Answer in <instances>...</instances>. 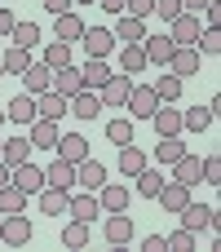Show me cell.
Instances as JSON below:
<instances>
[{"instance_id": "56", "label": "cell", "mask_w": 221, "mask_h": 252, "mask_svg": "<svg viewBox=\"0 0 221 252\" xmlns=\"http://www.w3.org/2000/svg\"><path fill=\"white\" fill-rule=\"evenodd\" d=\"M0 80H4V66H0Z\"/></svg>"}, {"instance_id": "44", "label": "cell", "mask_w": 221, "mask_h": 252, "mask_svg": "<svg viewBox=\"0 0 221 252\" xmlns=\"http://www.w3.org/2000/svg\"><path fill=\"white\" fill-rule=\"evenodd\" d=\"M199 173H204L208 186H221V155H204L199 159Z\"/></svg>"}, {"instance_id": "14", "label": "cell", "mask_w": 221, "mask_h": 252, "mask_svg": "<svg viewBox=\"0 0 221 252\" xmlns=\"http://www.w3.org/2000/svg\"><path fill=\"white\" fill-rule=\"evenodd\" d=\"M164 71H173V75H182V80H186V75H195V71H199V49H195V44H177Z\"/></svg>"}, {"instance_id": "11", "label": "cell", "mask_w": 221, "mask_h": 252, "mask_svg": "<svg viewBox=\"0 0 221 252\" xmlns=\"http://www.w3.org/2000/svg\"><path fill=\"white\" fill-rule=\"evenodd\" d=\"M155 204H159L168 217H177V213L190 204V186H182V182H164V186H159V195H155Z\"/></svg>"}, {"instance_id": "55", "label": "cell", "mask_w": 221, "mask_h": 252, "mask_svg": "<svg viewBox=\"0 0 221 252\" xmlns=\"http://www.w3.org/2000/svg\"><path fill=\"white\" fill-rule=\"evenodd\" d=\"M75 4H93V0H75Z\"/></svg>"}, {"instance_id": "54", "label": "cell", "mask_w": 221, "mask_h": 252, "mask_svg": "<svg viewBox=\"0 0 221 252\" xmlns=\"http://www.w3.org/2000/svg\"><path fill=\"white\" fill-rule=\"evenodd\" d=\"M0 124H4V106H0Z\"/></svg>"}, {"instance_id": "46", "label": "cell", "mask_w": 221, "mask_h": 252, "mask_svg": "<svg viewBox=\"0 0 221 252\" xmlns=\"http://www.w3.org/2000/svg\"><path fill=\"white\" fill-rule=\"evenodd\" d=\"M155 13H159L164 22H173V18L182 13V0H155Z\"/></svg>"}, {"instance_id": "33", "label": "cell", "mask_w": 221, "mask_h": 252, "mask_svg": "<svg viewBox=\"0 0 221 252\" xmlns=\"http://www.w3.org/2000/svg\"><path fill=\"white\" fill-rule=\"evenodd\" d=\"M120 71H124V75H142V71H146L142 44H124V49H120Z\"/></svg>"}, {"instance_id": "17", "label": "cell", "mask_w": 221, "mask_h": 252, "mask_svg": "<svg viewBox=\"0 0 221 252\" xmlns=\"http://www.w3.org/2000/svg\"><path fill=\"white\" fill-rule=\"evenodd\" d=\"M111 35L124 40V44H142V40H146V22L133 18V13H115V31H111Z\"/></svg>"}, {"instance_id": "35", "label": "cell", "mask_w": 221, "mask_h": 252, "mask_svg": "<svg viewBox=\"0 0 221 252\" xmlns=\"http://www.w3.org/2000/svg\"><path fill=\"white\" fill-rule=\"evenodd\" d=\"M217 124V115L208 111V106H190V111H182V128H190V133H204V128H213Z\"/></svg>"}, {"instance_id": "38", "label": "cell", "mask_w": 221, "mask_h": 252, "mask_svg": "<svg viewBox=\"0 0 221 252\" xmlns=\"http://www.w3.org/2000/svg\"><path fill=\"white\" fill-rule=\"evenodd\" d=\"M31 62H35V58H31V49H18V44H13V49H9V53L0 58V66H4V75H22V71H27Z\"/></svg>"}, {"instance_id": "9", "label": "cell", "mask_w": 221, "mask_h": 252, "mask_svg": "<svg viewBox=\"0 0 221 252\" xmlns=\"http://www.w3.org/2000/svg\"><path fill=\"white\" fill-rule=\"evenodd\" d=\"M102 182H106V164H102V159H93V155H89V159H80V164H75V186H80V190H93V195H97V190H102Z\"/></svg>"}, {"instance_id": "25", "label": "cell", "mask_w": 221, "mask_h": 252, "mask_svg": "<svg viewBox=\"0 0 221 252\" xmlns=\"http://www.w3.org/2000/svg\"><path fill=\"white\" fill-rule=\"evenodd\" d=\"M168 168H173V182H182V186H199V182H204V173H199V155H190V151H186L182 159H173Z\"/></svg>"}, {"instance_id": "4", "label": "cell", "mask_w": 221, "mask_h": 252, "mask_svg": "<svg viewBox=\"0 0 221 252\" xmlns=\"http://www.w3.org/2000/svg\"><path fill=\"white\" fill-rule=\"evenodd\" d=\"M80 44H84V53H89V58H111L120 40L111 35V27H84V35H80Z\"/></svg>"}, {"instance_id": "8", "label": "cell", "mask_w": 221, "mask_h": 252, "mask_svg": "<svg viewBox=\"0 0 221 252\" xmlns=\"http://www.w3.org/2000/svg\"><path fill=\"white\" fill-rule=\"evenodd\" d=\"M58 159H66V164H80V159H89L93 151H89V137L84 133H58Z\"/></svg>"}, {"instance_id": "30", "label": "cell", "mask_w": 221, "mask_h": 252, "mask_svg": "<svg viewBox=\"0 0 221 252\" xmlns=\"http://www.w3.org/2000/svg\"><path fill=\"white\" fill-rule=\"evenodd\" d=\"M133 182H137V195H142V199H155V195H159V186H164L168 177H164V168H151V164H146Z\"/></svg>"}, {"instance_id": "57", "label": "cell", "mask_w": 221, "mask_h": 252, "mask_svg": "<svg viewBox=\"0 0 221 252\" xmlns=\"http://www.w3.org/2000/svg\"><path fill=\"white\" fill-rule=\"evenodd\" d=\"M0 146H4V137H0Z\"/></svg>"}, {"instance_id": "23", "label": "cell", "mask_w": 221, "mask_h": 252, "mask_svg": "<svg viewBox=\"0 0 221 252\" xmlns=\"http://www.w3.org/2000/svg\"><path fill=\"white\" fill-rule=\"evenodd\" d=\"M31 159V142H27V133H18V137H9L4 146H0V164L4 168H18V164H27Z\"/></svg>"}, {"instance_id": "3", "label": "cell", "mask_w": 221, "mask_h": 252, "mask_svg": "<svg viewBox=\"0 0 221 252\" xmlns=\"http://www.w3.org/2000/svg\"><path fill=\"white\" fill-rule=\"evenodd\" d=\"M102 239H106L111 248L133 244V217H128V208H124V213H106V221H102Z\"/></svg>"}, {"instance_id": "5", "label": "cell", "mask_w": 221, "mask_h": 252, "mask_svg": "<svg viewBox=\"0 0 221 252\" xmlns=\"http://www.w3.org/2000/svg\"><path fill=\"white\" fill-rule=\"evenodd\" d=\"M199 31H204L199 13H186V9L168 22V40H173V44H195V40H199Z\"/></svg>"}, {"instance_id": "12", "label": "cell", "mask_w": 221, "mask_h": 252, "mask_svg": "<svg viewBox=\"0 0 221 252\" xmlns=\"http://www.w3.org/2000/svg\"><path fill=\"white\" fill-rule=\"evenodd\" d=\"M84 35V18L75 13V9H66V13H53V40H62V44H75Z\"/></svg>"}, {"instance_id": "51", "label": "cell", "mask_w": 221, "mask_h": 252, "mask_svg": "<svg viewBox=\"0 0 221 252\" xmlns=\"http://www.w3.org/2000/svg\"><path fill=\"white\" fill-rule=\"evenodd\" d=\"M102 13H124V0H97Z\"/></svg>"}, {"instance_id": "53", "label": "cell", "mask_w": 221, "mask_h": 252, "mask_svg": "<svg viewBox=\"0 0 221 252\" xmlns=\"http://www.w3.org/2000/svg\"><path fill=\"white\" fill-rule=\"evenodd\" d=\"M4 182H9V168H4V164H0V186H4Z\"/></svg>"}, {"instance_id": "42", "label": "cell", "mask_w": 221, "mask_h": 252, "mask_svg": "<svg viewBox=\"0 0 221 252\" xmlns=\"http://www.w3.org/2000/svg\"><path fill=\"white\" fill-rule=\"evenodd\" d=\"M195 49H199L204 58H217V53H221V31H217V27H208V31H199V40H195Z\"/></svg>"}, {"instance_id": "32", "label": "cell", "mask_w": 221, "mask_h": 252, "mask_svg": "<svg viewBox=\"0 0 221 252\" xmlns=\"http://www.w3.org/2000/svg\"><path fill=\"white\" fill-rule=\"evenodd\" d=\"M9 40H13L18 49H35V44H40V22H22V18H18L13 31H9Z\"/></svg>"}, {"instance_id": "39", "label": "cell", "mask_w": 221, "mask_h": 252, "mask_svg": "<svg viewBox=\"0 0 221 252\" xmlns=\"http://www.w3.org/2000/svg\"><path fill=\"white\" fill-rule=\"evenodd\" d=\"M0 213H27V195H22L13 182L0 186Z\"/></svg>"}, {"instance_id": "1", "label": "cell", "mask_w": 221, "mask_h": 252, "mask_svg": "<svg viewBox=\"0 0 221 252\" xmlns=\"http://www.w3.org/2000/svg\"><path fill=\"white\" fill-rule=\"evenodd\" d=\"M31 235H35V226L27 221V213H4V217H0V239H4L9 248L31 244Z\"/></svg>"}, {"instance_id": "36", "label": "cell", "mask_w": 221, "mask_h": 252, "mask_svg": "<svg viewBox=\"0 0 221 252\" xmlns=\"http://www.w3.org/2000/svg\"><path fill=\"white\" fill-rule=\"evenodd\" d=\"M182 155H186L182 133H177V137H159V146H155V164H164V168H168V164H173V159H182Z\"/></svg>"}, {"instance_id": "10", "label": "cell", "mask_w": 221, "mask_h": 252, "mask_svg": "<svg viewBox=\"0 0 221 252\" xmlns=\"http://www.w3.org/2000/svg\"><path fill=\"white\" fill-rule=\"evenodd\" d=\"M9 182H13L22 195H40V190H44V168H35V164L27 159V164L9 168Z\"/></svg>"}, {"instance_id": "19", "label": "cell", "mask_w": 221, "mask_h": 252, "mask_svg": "<svg viewBox=\"0 0 221 252\" xmlns=\"http://www.w3.org/2000/svg\"><path fill=\"white\" fill-rule=\"evenodd\" d=\"M4 120L18 124V128H27V124L35 120V97H31V93H18L13 102H4Z\"/></svg>"}, {"instance_id": "16", "label": "cell", "mask_w": 221, "mask_h": 252, "mask_svg": "<svg viewBox=\"0 0 221 252\" xmlns=\"http://www.w3.org/2000/svg\"><path fill=\"white\" fill-rule=\"evenodd\" d=\"M22 133H27V142L40 146V151H53V146H58V124H53V120H40V115H35Z\"/></svg>"}, {"instance_id": "26", "label": "cell", "mask_w": 221, "mask_h": 252, "mask_svg": "<svg viewBox=\"0 0 221 252\" xmlns=\"http://www.w3.org/2000/svg\"><path fill=\"white\" fill-rule=\"evenodd\" d=\"M97 204H102V213H124V208H128V186H120V182H102Z\"/></svg>"}, {"instance_id": "7", "label": "cell", "mask_w": 221, "mask_h": 252, "mask_svg": "<svg viewBox=\"0 0 221 252\" xmlns=\"http://www.w3.org/2000/svg\"><path fill=\"white\" fill-rule=\"evenodd\" d=\"M128 89H133V75H124V71H111V75H106V84L97 89V97H102V106H124Z\"/></svg>"}, {"instance_id": "24", "label": "cell", "mask_w": 221, "mask_h": 252, "mask_svg": "<svg viewBox=\"0 0 221 252\" xmlns=\"http://www.w3.org/2000/svg\"><path fill=\"white\" fill-rule=\"evenodd\" d=\"M146 164H151V155H146L137 142H124V146H120V173H124V177H137Z\"/></svg>"}, {"instance_id": "37", "label": "cell", "mask_w": 221, "mask_h": 252, "mask_svg": "<svg viewBox=\"0 0 221 252\" xmlns=\"http://www.w3.org/2000/svg\"><path fill=\"white\" fill-rule=\"evenodd\" d=\"M49 71H62V66H71V44H62V40H53V44H44V58H40Z\"/></svg>"}, {"instance_id": "34", "label": "cell", "mask_w": 221, "mask_h": 252, "mask_svg": "<svg viewBox=\"0 0 221 252\" xmlns=\"http://www.w3.org/2000/svg\"><path fill=\"white\" fill-rule=\"evenodd\" d=\"M151 89H155V97H159V102H177V97H182V75L164 71V75H155V84H151Z\"/></svg>"}, {"instance_id": "52", "label": "cell", "mask_w": 221, "mask_h": 252, "mask_svg": "<svg viewBox=\"0 0 221 252\" xmlns=\"http://www.w3.org/2000/svg\"><path fill=\"white\" fill-rule=\"evenodd\" d=\"M208 4H213V0H182V9H186V13H204Z\"/></svg>"}, {"instance_id": "18", "label": "cell", "mask_w": 221, "mask_h": 252, "mask_svg": "<svg viewBox=\"0 0 221 252\" xmlns=\"http://www.w3.org/2000/svg\"><path fill=\"white\" fill-rule=\"evenodd\" d=\"M49 89H53V93H62V97H75V93L84 89V75H80V66L71 62V66H62V71H53V80H49Z\"/></svg>"}, {"instance_id": "27", "label": "cell", "mask_w": 221, "mask_h": 252, "mask_svg": "<svg viewBox=\"0 0 221 252\" xmlns=\"http://www.w3.org/2000/svg\"><path fill=\"white\" fill-rule=\"evenodd\" d=\"M66 208H71V190H58V186L40 190V213L44 217H66Z\"/></svg>"}, {"instance_id": "49", "label": "cell", "mask_w": 221, "mask_h": 252, "mask_svg": "<svg viewBox=\"0 0 221 252\" xmlns=\"http://www.w3.org/2000/svg\"><path fill=\"white\" fill-rule=\"evenodd\" d=\"M49 13H66V9H75V0H40Z\"/></svg>"}, {"instance_id": "50", "label": "cell", "mask_w": 221, "mask_h": 252, "mask_svg": "<svg viewBox=\"0 0 221 252\" xmlns=\"http://www.w3.org/2000/svg\"><path fill=\"white\" fill-rule=\"evenodd\" d=\"M204 22H208V27H217V22H221V0H213V4L204 9Z\"/></svg>"}, {"instance_id": "21", "label": "cell", "mask_w": 221, "mask_h": 252, "mask_svg": "<svg viewBox=\"0 0 221 252\" xmlns=\"http://www.w3.org/2000/svg\"><path fill=\"white\" fill-rule=\"evenodd\" d=\"M177 217H182V226H186V230H195V235H199V230H208V226H213L217 208H208V204H195V199H190Z\"/></svg>"}, {"instance_id": "40", "label": "cell", "mask_w": 221, "mask_h": 252, "mask_svg": "<svg viewBox=\"0 0 221 252\" xmlns=\"http://www.w3.org/2000/svg\"><path fill=\"white\" fill-rule=\"evenodd\" d=\"M106 142H115V146H124V142H133V120H124V115H115V120H106Z\"/></svg>"}, {"instance_id": "6", "label": "cell", "mask_w": 221, "mask_h": 252, "mask_svg": "<svg viewBox=\"0 0 221 252\" xmlns=\"http://www.w3.org/2000/svg\"><path fill=\"white\" fill-rule=\"evenodd\" d=\"M102 111H106V106H102V97H97L93 89H80L75 97H66V115H75V120H84V124L97 120Z\"/></svg>"}, {"instance_id": "45", "label": "cell", "mask_w": 221, "mask_h": 252, "mask_svg": "<svg viewBox=\"0 0 221 252\" xmlns=\"http://www.w3.org/2000/svg\"><path fill=\"white\" fill-rule=\"evenodd\" d=\"M124 13H133V18L146 22V18L155 13V0H124Z\"/></svg>"}, {"instance_id": "47", "label": "cell", "mask_w": 221, "mask_h": 252, "mask_svg": "<svg viewBox=\"0 0 221 252\" xmlns=\"http://www.w3.org/2000/svg\"><path fill=\"white\" fill-rule=\"evenodd\" d=\"M142 252H168V239L164 235H146L142 239Z\"/></svg>"}, {"instance_id": "48", "label": "cell", "mask_w": 221, "mask_h": 252, "mask_svg": "<svg viewBox=\"0 0 221 252\" xmlns=\"http://www.w3.org/2000/svg\"><path fill=\"white\" fill-rule=\"evenodd\" d=\"M13 22H18V18H13V9H4V4H0V40H9Z\"/></svg>"}, {"instance_id": "22", "label": "cell", "mask_w": 221, "mask_h": 252, "mask_svg": "<svg viewBox=\"0 0 221 252\" xmlns=\"http://www.w3.org/2000/svg\"><path fill=\"white\" fill-rule=\"evenodd\" d=\"M35 115H40V120H53V124H58V120L66 115V97H62V93H53V89L35 93Z\"/></svg>"}, {"instance_id": "43", "label": "cell", "mask_w": 221, "mask_h": 252, "mask_svg": "<svg viewBox=\"0 0 221 252\" xmlns=\"http://www.w3.org/2000/svg\"><path fill=\"white\" fill-rule=\"evenodd\" d=\"M168 252H195V230H186V226L173 230L168 235Z\"/></svg>"}, {"instance_id": "41", "label": "cell", "mask_w": 221, "mask_h": 252, "mask_svg": "<svg viewBox=\"0 0 221 252\" xmlns=\"http://www.w3.org/2000/svg\"><path fill=\"white\" fill-rule=\"evenodd\" d=\"M62 244H66V248H84V244H89V221H75V217H71V221L62 226Z\"/></svg>"}, {"instance_id": "15", "label": "cell", "mask_w": 221, "mask_h": 252, "mask_svg": "<svg viewBox=\"0 0 221 252\" xmlns=\"http://www.w3.org/2000/svg\"><path fill=\"white\" fill-rule=\"evenodd\" d=\"M151 124H155L159 137H177V133H182V111H177L173 102H159L155 115H151Z\"/></svg>"}, {"instance_id": "31", "label": "cell", "mask_w": 221, "mask_h": 252, "mask_svg": "<svg viewBox=\"0 0 221 252\" xmlns=\"http://www.w3.org/2000/svg\"><path fill=\"white\" fill-rule=\"evenodd\" d=\"M80 75H84V89H93V93H97V89L106 84V75H111V66H106V58H89V62L80 66Z\"/></svg>"}, {"instance_id": "29", "label": "cell", "mask_w": 221, "mask_h": 252, "mask_svg": "<svg viewBox=\"0 0 221 252\" xmlns=\"http://www.w3.org/2000/svg\"><path fill=\"white\" fill-rule=\"evenodd\" d=\"M44 186L71 190V186H75V164H66V159H53V164L44 168Z\"/></svg>"}, {"instance_id": "58", "label": "cell", "mask_w": 221, "mask_h": 252, "mask_svg": "<svg viewBox=\"0 0 221 252\" xmlns=\"http://www.w3.org/2000/svg\"><path fill=\"white\" fill-rule=\"evenodd\" d=\"M0 217H4V213H0Z\"/></svg>"}, {"instance_id": "28", "label": "cell", "mask_w": 221, "mask_h": 252, "mask_svg": "<svg viewBox=\"0 0 221 252\" xmlns=\"http://www.w3.org/2000/svg\"><path fill=\"white\" fill-rule=\"evenodd\" d=\"M49 80H53V71H49L44 62H31V66L22 71V93H31V97H35V93H44V89H49Z\"/></svg>"}, {"instance_id": "2", "label": "cell", "mask_w": 221, "mask_h": 252, "mask_svg": "<svg viewBox=\"0 0 221 252\" xmlns=\"http://www.w3.org/2000/svg\"><path fill=\"white\" fill-rule=\"evenodd\" d=\"M124 106H128V115H133V124H137V120H151V115H155L159 97H155V89H151V84H133V89H128V97H124Z\"/></svg>"}, {"instance_id": "20", "label": "cell", "mask_w": 221, "mask_h": 252, "mask_svg": "<svg viewBox=\"0 0 221 252\" xmlns=\"http://www.w3.org/2000/svg\"><path fill=\"white\" fill-rule=\"evenodd\" d=\"M97 213H102V204H97V195L93 190H80V195H71V208H66V217H75V221H97Z\"/></svg>"}, {"instance_id": "13", "label": "cell", "mask_w": 221, "mask_h": 252, "mask_svg": "<svg viewBox=\"0 0 221 252\" xmlns=\"http://www.w3.org/2000/svg\"><path fill=\"white\" fill-rule=\"evenodd\" d=\"M173 40H168V31L164 35H146L142 40V53H146V66H168V58H173Z\"/></svg>"}]
</instances>
